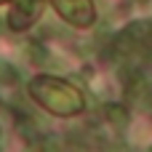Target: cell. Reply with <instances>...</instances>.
<instances>
[{"instance_id":"3957f363","label":"cell","mask_w":152,"mask_h":152,"mask_svg":"<svg viewBox=\"0 0 152 152\" xmlns=\"http://www.w3.org/2000/svg\"><path fill=\"white\" fill-rule=\"evenodd\" d=\"M37 11H40V0H19L13 5L11 16H8V24L13 29H21V27L32 24V19L37 16Z\"/></svg>"},{"instance_id":"8fae6325","label":"cell","mask_w":152,"mask_h":152,"mask_svg":"<svg viewBox=\"0 0 152 152\" xmlns=\"http://www.w3.org/2000/svg\"><path fill=\"white\" fill-rule=\"evenodd\" d=\"M150 152H152V147H150Z\"/></svg>"},{"instance_id":"5b68a950","label":"cell","mask_w":152,"mask_h":152,"mask_svg":"<svg viewBox=\"0 0 152 152\" xmlns=\"http://www.w3.org/2000/svg\"><path fill=\"white\" fill-rule=\"evenodd\" d=\"M37 142H40L43 152H64L61 150V139H56V136H40Z\"/></svg>"},{"instance_id":"6da1fadb","label":"cell","mask_w":152,"mask_h":152,"mask_svg":"<svg viewBox=\"0 0 152 152\" xmlns=\"http://www.w3.org/2000/svg\"><path fill=\"white\" fill-rule=\"evenodd\" d=\"M32 96H37L48 110H53V112H59V115H75V112H80L83 110V96L75 91V88H69V86H64V83H59V80H35L32 83Z\"/></svg>"},{"instance_id":"ba28073f","label":"cell","mask_w":152,"mask_h":152,"mask_svg":"<svg viewBox=\"0 0 152 152\" xmlns=\"http://www.w3.org/2000/svg\"><path fill=\"white\" fill-rule=\"evenodd\" d=\"M0 32H3V19H0Z\"/></svg>"},{"instance_id":"277c9868","label":"cell","mask_w":152,"mask_h":152,"mask_svg":"<svg viewBox=\"0 0 152 152\" xmlns=\"http://www.w3.org/2000/svg\"><path fill=\"white\" fill-rule=\"evenodd\" d=\"M107 118H110V123L118 126V128H126V126H128V110H126L123 104H107Z\"/></svg>"},{"instance_id":"9c48e42d","label":"cell","mask_w":152,"mask_h":152,"mask_svg":"<svg viewBox=\"0 0 152 152\" xmlns=\"http://www.w3.org/2000/svg\"><path fill=\"white\" fill-rule=\"evenodd\" d=\"M136 3H147V0H136Z\"/></svg>"},{"instance_id":"52a82bcc","label":"cell","mask_w":152,"mask_h":152,"mask_svg":"<svg viewBox=\"0 0 152 152\" xmlns=\"http://www.w3.org/2000/svg\"><path fill=\"white\" fill-rule=\"evenodd\" d=\"M0 80H3V83H16V80H19V75H16V69H13L11 64L0 61Z\"/></svg>"},{"instance_id":"30bf717a","label":"cell","mask_w":152,"mask_h":152,"mask_svg":"<svg viewBox=\"0 0 152 152\" xmlns=\"http://www.w3.org/2000/svg\"><path fill=\"white\" fill-rule=\"evenodd\" d=\"M0 152H3V142H0Z\"/></svg>"},{"instance_id":"8992f818","label":"cell","mask_w":152,"mask_h":152,"mask_svg":"<svg viewBox=\"0 0 152 152\" xmlns=\"http://www.w3.org/2000/svg\"><path fill=\"white\" fill-rule=\"evenodd\" d=\"M29 56H32L35 64H45V59H48V53L40 43H29Z\"/></svg>"},{"instance_id":"7a4b0ae2","label":"cell","mask_w":152,"mask_h":152,"mask_svg":"<svg viewBox=\"0 0 152 152\" xmlns=\"http://www.w3.org/2000/svg\"><path fill=\"white\" fill-rule=\"evenodd\" d=\"M59 13L67 16L69 21L75 24H91L94 21V8H91V0H53Z\"/></svg>"}]
</instances>
